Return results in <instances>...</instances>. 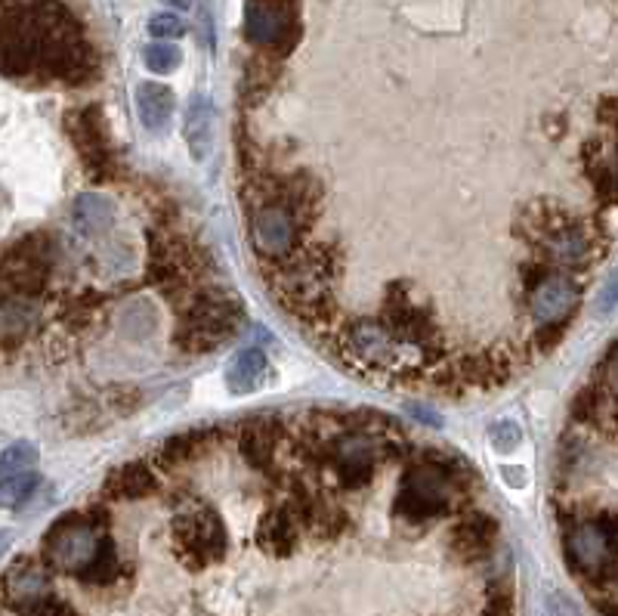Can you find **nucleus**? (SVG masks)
Wrapping results in <instances>:
<instances>
[{
	"label": "nucleus",
	"mask_w": 618,
	"mask_h": 616,
	"mask_svg": "<svg viewBox=\"0 0 618 616\" xmlns=\"http://www.w3.org/2000/svg\"><path fill=\"white\" fill-rule=\"evenodd\" d=\"M38 484H41V477L34 475V471L7 477V480H3V496H7V502H10V506H13V502H25L31 492H34Z\"/></svg>",
	"instance_id": "19"
},
{
	"label": "nucleus",
	"mask_w": 618,
	"mask_h": 616,
	"mask_svg": "<svg viewBox=\"0 0 618 616\" xmlns=\"http://www.w3.org/2000/svg\"><path fill=\"white\" fill-rule=\"evenodd\" d=\"M294 221L288 211L281 208H260L254 214V223H251V242H254V252L257 254H269V257H281L285 252H291L294 245Z\"/></svg>",
	"instance_id": "7"
},
{
	"label": "nucleus",
	"mask_w": 618,
	"mask_h": 616,
	"mask_svg": "<svg viewBox=\"0 0 618 616\" xmlns=\"http://www.w3.org/2000/svg\"><path fill=\"white\" fill-rule=\"evenodd\" d=\"M99 533L81 514H65L50 527L44 537V561L46 567L60 573H81L90 567V561L99 552Z\"/></svg>",
	"instance_id": "4"
},
{
	"label": "nucleus",
	"mask_w": 618,
	"mask_h": 616,
	"mask_svg": "<svg viewBox=\"0 0 618 616\" xmlns=\"http://www.w3.org/2000/svg\"><path fill=\"white\" fill-rule=\"evenodd\" d=\"M22 616H77V614L68 607V604H62V601L44 598L38 601V604H31V607H25Z\"/></svg>",
	"instance_id": "22"
},
{
	"label": "nucleus",
	"mask_w": 618,
	"mask_h": 616,
	"mask_svg": "<svg viewBox=\"0 0 618 616\" xmlns=\"http://www.w3.org/2000/svg\"><path fill=\"white\" fill-rule=\"evenodd\" d=\"M245 38L266 60H285L300 41V0H245Z\"/></svg>",
	"instance_id": "3"
},
{
	"label": "nucleus",
	"mask_w": 618,
	"mask_h": 616,
	"mask_svg": "<svg viewBox=\"0 0 618 616\" xmlns=\"http://www.w3.org/2000/svg\"><path fill=\"white\" fill-rule=\"evenodd\" d=\"M482 616H513V598H510L508 588H498L489 595Z\"/></svg>",
	"instance_id": "23"
},
{
	"label": "nucleus",
	"mask_w": 618,
	"mask_h": 616,
	"mask_svg": "<svg viewBox=\"0 0 618 616\" xmlns=\"http://www.w3.org/2000/svg\"><path fill=\"white\" fill-rule=\"evenodd\" d=\"M263 375H266V353L257 348H247L235 357L226 381H230L232 394H247V391H254L260 384Z\"/></svg>",
	"instance_id": "13"
},
{
	"label": "nucleus",
	"mask_w": 618,
	"mask_h": 616,
	"mask_svg": "<svg viewBox=\"0 0 618 616\" xmlns=\"http://www.w3.org/2000/svg\"><path fill=\"white\" fill-rule=\"evenodd\" d=\"M68 134L75 140L81 159L87 161L93 174L99 180H108L111 168H115V156H111V140H108V125L103 111L96 106H84L68 118Z\"/></svg>",
	"instance_id": "6"
},
{
	"label": "nucleus",
	"mask_w": 618,
	"mask_h": 616,
	"mask_svg": "<svg viewBox=\"0 0 618 616\" xmlns=\"http://www.w3.org/2000/svg\"><path fill=\"white\" fill-rule=\"evenodd\" d=\"M46 573L44 570L31 567V564H19L7 573V601H10V607L15 610H25L31 604H38V601L50 598L46 595Z\"/></svg>",
	"instance_id": "11"
},
{
	"label": "nucleus",
	"mask_w": 618,
	"mask_h": 616,
	"mask_svg": "<svg viewBox=\"0 0 618 616\" xmlns=\"http://www.w3.org/2000/svg\"><path fill=\"white\" fill-rule=\"evenodd\" d=\"M137 111H139V121H142L146 127H152V130L168 125L170 115H173V94H170V87H164V84H154V81L139 84Z\"/></svg>",
	"instance_id": "12"
},
{
	"label": "nucleus",
	"mask_w": 618,
	"mask_h": 616,
	"mask_svg": "<svg viewBox=\"0 0 618 616\" xmlns=\"http://www.w3.org/2000/svg\"><path fill=\"white\" fill-rule=\"evenodd\" d=\"M142 60H146V68H149V72H154V75H168L173 68H180L183 53H180V47H173V44H152V47H146Z\"/></svg>",
	"instance_id": "17"
},
{
	"label": "nucleus",
	"mask_w": 618,
	"mask_h": 616,
	"mask_svg": "<svg viewBox=\"0 0 618 616\" xmlns=\"http://www.w3.org/2000/svg\"><path fill=\"white\" fill-rule=\"evenodd\" d=\"M38 461V453H34V446L31 443H15L7 449V456H3V480L7 477H15V475H25L31 471V465Z\"/></svg>",
	"instance_id": "18"
},
{
	"label": "nucleus",
	"mask_w": 618,
	"mask_h": 616,
	"mask_svg": "<svg viewBox=\"0 0 618 616\" xmlns=\"http://www.w3.org/2000/svg\"><path fill=\"white\" fill-rule=\"evenodd\" d=\"M72 221L81 233H99L115 221V205L103 195H81L72 208Z\"/></svg>",
	"instance_id": "15"
},
{
	"label": "nucleus",
	"mask_w": 618,
	"mask_h": 616,
	"mask_svg": "<svg viewBox=\"0 0 618 616\" xmlns=\"http://www.w3.org/2000/svg\"><path fill=\"white\" fill-rule=\"evenodd\" d=\"M173 545L185 567L204 570L223 557L226 549V530L214 514H185L173 521Z\"/></svg>",
	"instance_id": "5"
},
{
	"label": "nucleus",
	"mask_w": 618,
	"mask_h": 616,
	"mask_svg": "<svg viewBox=\"0 0 618 616\" xmlns=\"http://www.w3.org/2000/svg\"><path fill=\"white\" fill-rule=\"evenodd\" d=\"M494 533H498V523L489 514H470V518H464L461 523L451 527L448 549L461 561H479V557L492 552Z\"/></svg>",
	"instance_id": "8"
},
{
	"label": "nucleus",
	"mask_w": 618,
	"mask_h": 616,
	"mask_svg": "<svg viewBox=\"0 0 618 616\" xmlns=\"http://www.w3.org/2000/svg\"><path fill=\"white\" fill-rule=\"evenodd\" d=\"M566 557L569 567L594 585H609L618 570V518L603 511L597 518L566 527Z\"/></svg>",
	"instance_id": "2"
},
{
	"label": "nucleus",
	"mask_w": 618,
	"mask_h": 616,
	"mask_svg": "<svg viewBox=\"0 0 618 616\" xmlns=\"http://www.w3.org/2000/svg\"><path fill=\"white\" fill-rule=\"evenodd\" d=\"M152 490L154 475L146 468V461H130V465H124L121 471H115V475L108 477L106 487H103V496H106V499L137 502V499H146Z\"/></svg>",
	"instance_id": "10"
},
{
	"label": "nucleus",
	"mask_w": 618,
	"mask_h": 616,
	"mask_svg": "<svg viewBox=\"0 0 618 616\" xmlns=\"http://www.w3.org/2000/svg\"><path fill=\"white\" fill-rule=\"evenodd\" d=\"M7 75L81 84L96 56L65 0H7Z\"/></svg>",
	"instance_id": "1"
},
{
	"label": "nucleus",
	"mask_w": 618,
	"mask_h": 616,
	"mask_svg": "<svg viewBox=\"0 0 618 616\" xmlns=\"http://www.w3.org/2000/svg\"><path fill=\"white\" fill-rule=\"evenodd\" d=\"M618 300V276L612 279V283L606 285V291H603V298H600V310L606 314V310H612V304Z\"/></svg>",
	"instance_id": "24"
},
{
	"label": "nucleus",
	"mask_w": 618,
	"mask_h": 616,
	"mask_svg": "<svg viewBox=\"0 0 618 616\" xmlns=\"http://www.w3.org/2000/svg\"><path fill=\"white\" fill-rule=\"evenodd\" d=\"M504 475H508V484H513V487H523L525 477L520 468H504Z\"/></svg>",
	"instance_id": "25"
},
{
	"label": "nucleus",
	"mask_w": 618,
	"mask_h": 616,
	"mask_svg": "<svg viewBox=\"0 0 618 616\" xmlns=\"http://www.w3.org/2000/svg\"><path fill=\"white\" fill-rule=\"evenodd\" d=\"M173 3H177V7H189V0H173Z\"/></svg>",
	"instance_id": "26"
},
{
	"label": "nucleus",
	"mask_w": 618,
	"mask_h": 616,
	"mask_svg": "<svg viewBox=\"0 0 618 616\" xmlns=\"http://www.w3.org/2000/svg\"><path fill=\"white\" fill-rule=\"evenodd\" d=\"M523 440V434H520V427L513 425V422H501V425L492 427V443L498 453H510V449H516V443Z\"/></svg>",
	"instance_id": "20"
},
{
	"label": "nucleus",
	"mask_w": 618,
	"mask_h": 616,
	"mask_svg": "<svg viewBox=\"0 0 618 616\" xmlns=\"http://www.w3.org/2000/svg\"><path fill=\"white\" fill-rule=\"evenodd\" d=\"M278 443H281V427L273 422H263V425H247L242 431V456L251 468L257 471H269L273 458H276Z\"/></svg>",
	"instance_id": "9"
},
{
	"label": "nucleus",
	"mask_w": 618,
	"mask_h": 616,
	"mask_svg": "<svg viewBox=\"0 0 618 616\" xmlns=\"http://www.w3.org/2000/svg\"><path fill=\"white\" fill-rule=\"evenodd\" d=\"M118 554H115V542L103 533V539H99V552H96V557L90 561V567L81 570L77 573V580L81 583H90V585H108L115 576H118Z\"/></svg>",
	"instance_id": "16"
},
{
	"label": "nucleus",
	"mask_w": 618,
	"mask_h": 616,
	"mask_svg": "<svg viewBox=\"0 0 618 616\" xmlns=\"http://www.w3.org/2000/svg\"><path fill=\"white\" fill-rule=\"evenodd\" d=\"M211 121H214V111L207 106V99L195 96L185 111V137H189V149L195 159H204L211 149Z\"/></svg>",
	"instance_id": "14"
},
{
	"label": "nucleus",
	"mask_w": 618,
	"mask_h": 616,
	"mask_svg": "<svg viewBox=\"0 0 618 616\" xmlns=\"http://www.w3.org/2000/svg\"><path fill=\"white\" fill-rule=\"evenodd\" d=\"M149 32L154 34V38H180V34L185 32L183 19L180 17H170V13H161V17H154L152 22H149Z\"/></svg>",
	"instance_id": "21"
}]
</instances>
